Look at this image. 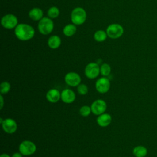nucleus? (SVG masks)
Returning a JSON list of instances; mask_svg holds the SVG:
<instances>
[{
    "mask_svg": "<svg viewBox=\"0 0 157 157\" xmlns=\"http://www.w3.org/2000/svg\"><path fill=\"white\" fill-rule=\"evenodd\" d=\"M107 36L111 39H115L120 37L124 33L123 26L118 23L110 24L106 29Z\"/></svg>",
    "mask_w": 157,
    "mask_h": 157,
    "instance_id": "nucleus-5",
    "label": "nucleus"
},
{
    "mask_svg": "<svg viewBox=\"0 0 157 157\" xmlns=\"http://www.w3.org/2000/svg\"><path fill=\"white\" fill-rule=\"evenodd\" d=\"M77 90L80 95H86L88 92V88L86 85L80 83L77 86Z\"/></svg>",
    "mask_w": 157,
    "mask_h": 157,
    "instance_id": "nucleus-24",
    "label": "nucleus"
},
{
    "mask_svg": "<svg viewBox=\"0 0 157 157\" xmlns=\"http://www.w3.org/2000/svg\"><path fill=\"white\" fill-rule=\"evenodd\" d=\"M147 153V148L143 145L136 146L132 150V154L136 157H145Z\"/></svg>",
    "mask_w": 157,
    "mask_h": 157,
    "instance_id": "nucleus-17",
    "label": "nucleus"
},
{
    "mask_svg": "<svg viewBox=\"0 0 157 157\" xmlns=\"http://www.w3.org/2000/svg\"><path fill=\"white\" fill-rule=\"evenodd\" d=\"M91 112L95 115H99L105 113L107 109V103L106 102L101 99L95 100L91 104Z\"/></svg>",
    "mask_w": 157,
    "mask_h": 157,
    "instance_id": "nucleus-7",
    "label": "nucleus"
},
{
    "mask_svg": "<svg viewBox=\"0 0 157 157\" xmlns=\"http://www.w3.org/2000/svg\"><path fill=\"white\" fill-rule=\"evenodd\" d=\"M91 112V107H89L88 105H83L82 107H80L79 110V113L81 116L86 117L90 115V114Z\"/></svg>",
    "mask_w": 157,
    "mask_h": 157,
    "instance_id": "nucleus-23",
    "label": "nucleus"
},
{
    "mask_svg": "<svg viewBox=\"0 0 157 157\" xmlns=\"http://www.w3.org/2000/svg\"><path fill=\"white\" fill-rule=\"evenodd\" d=\"M34 29L28 24L20 23L15 28V36L22 41H27L31 39L34 36Z\"/></svg>",
    "mask_w": 157,
    "mask_h": 157,
    "instance_id": "nucleus-1",
    "label": "nucleus"
},
{
    "mask_svg": "<svg viewBox=\"0 0 157 157\" xmlns=\"http://www.w3.org/2000/svg\"><path fill=\"white\" fill-rule=\"evenodd\" d=\"M10 84L7 81H4L0 85V92L1 94H7L10 90Z\"/></svg>",
    "mask_w": 157,
    "mask_h": 157,
    "instance_id": "nucleus-22",
    "label": "nucleus"
},
{
    "mask_svg": "<svg viewBox=\"0 0 157 157\" xmlns=\"http://www.w3.org/2000/svg\"><path fill=\"white\" fill-rule=\"evenodd\" d=\"M61 44V38L56 35H53L50 36L47 41V44L48 47L52 49L58 48Z\"/></svg>",
    "mask_w": 157,
    "mask_h": 157,
    "instance_id": "nucleus-15",
    "label": "nucleus"
},
{
    "mask_svg": "<svg viewBox=\"0 0 157 157\" xmlns=\"http://www.w3.org/2000/svg\"><path fill=\"white\" fill-rule=\"evenodd\" d=\"M46 99L51 103H56L61 99V93L56 88H52L47 92Z\"/></svg>",
    "mask_w": 157,
    "mask_h": 157,
    "instance_id": "nucleus-13",
    "label": "nucleus"
},
{
    "mask_svg": "<svg viewBox=\"0 0 157 157\" xmlns=\"http://www.w3.org/2000/svg\"><path fill=\"white\" fill-rule=\"evenodd\" d=\"M64 81L67 85L72 87H75L80 84L81 77L77 72H69L65 75Z\"/></svg>",
    "mask_w": 157,
    "mask_h": 157,
    "instance_id": "nucleus-10",
    "label": "nucleus"
},
{
    "mask_svg": "<svg viewBox=\"0 0 157 157\" xmlns=\"http://www.w3.org/2000/svg\"><path fill=\"white\" fill-rule=\"evenodd\" d=\"M111 72V67L107 63H103L100 66V74L103 77H108Z\"/></svg>",
    "mask_w": 157,
    "mask_h": 157,
    "instance_id": "nucleus-20",
    "label": "nucleus"
},
{
    "mask_svg": "<svg viewBox=\"0 0 157 157\" xmlns=\"http://www.w3.org/2000/svg\"><path fill=\"white\" fill-rule=\"evenodd\" d=\"M1 124L3 131L7 134H13L17 129V122L10 118L4 119Z\"/></svg>",
    "mask_w": 157,
    "mask_h": 157,
    "instance_id": "nucleus-11",
    "label": "nucleus"
},
{
    "mask_svg": "<svg viewBox=\"0 0 157 157\" xmlns=\"http://www.w3.org/2000/svg\"><path fill=\"white\" fill-rule=\"evenodd\" d=\"M75 98L76 96L75 93L69 88H65L61 93V99L66 104L72 103Z\"/></svg>",
    "mask_w": 157,
    "mask_h": 157,
    "instance_id": "nucleus-12",
    "label": "nucleus"
},
{
    "mask_svg": "<svg viewBox=\"0 0 157 157\" xmlns=\"http://www.w3.org/2000/svg\"><path fill=\"white\" fill-rule=\"evenodd\" d=\"M3 121H4V120H3L2 118H0V123H1V124H2V123Z\"/></svg>",
    "mask_w": 157,
    "mask_h": 157,
    "instance_id": "nucleus-28",
    "label": "nucleus"
},
{
    "mask_svg": "<svg viewBox=\"0 0 157 157\" xmlns=\"http://www.w3.org/2000/svg\"><path fill=\"white\" fill-rule=\"evenodd\" d=\"M0 102H1L0 109H2L4 106V98H3V96L2 94L0 96Z\"/></svg>",
    "mask_w": 157,
    "mask_h": 157,
    "instance_id": "nucleus-26",
    "label": "nucleus"
},
{
    "mask_svg": "<svg viewBox=\"0 0 157 157\" xmlns=\"http://www.w3.org/2000/svg\"><path fill=\"white\" fill-rule=\"evenodd\" d=\"M47 15L50 18H55L59 15V10L55 6L51 7L47 11Z\"/></svg>",
    "mask_w": 157,
    "mask_h": 157,
    "instance_id": "nucleus-21",
    "label": "nucleus"
},
{
    "mask_svg": "<svg viewBox=\"0 0 157 157\" xmlns=\"http://www.w3.org/2000/svg\"><path fill=\"white\" fill-rule=\"evenodd\" d=\"M110 87V82L107 77H102L98 78L95 83L96 91L101 94L106 93L109 91Z\"/></svg>",
    "mask_w": 157,
    "mask_h": 157,
    "instance_id": "nucleus-8",
    "label": "nucleus"
},
{
    "mask_svg": "<svg viewBox=\"0 0 157 157\" xmlns=\"http://www.w3.org/2000/svg\"><path fill=\"white\" fill-rule=\"evenodd\" d=\"M71 19L73 24L75 25H81L86 21V12L82 7H75L72 10Z\"/></svg>",
    "mask_w": 157,
    "mask_h": 157,
    "instance_id": "nucleus-2",
    "label": "nucleus"
},
{
    "mask_svg": "<svg viewBox=\"0 0 157 157\" xmlns=\"http://www.w3.org/2000/svg\"><path fill=\"white\" fill-rule=\"evenodd\" d=\"M0 157H11V156H9L8 154H7V153H2V154L1 155Z\"/></svg>",
    "mask_w": 157,
    "mask_h": 157,
    "instance_id": "nucleus-27",
    "label": "nucleus"
},
{
    "mask_svg": "<svg viewBox=\"0 0 157 157\" xmlns=\"http://www.w3.org/2000/svg\"><path fill=\"white\" fill-rule=\"evenodd\" d=\"M77 28L74 24H67L63 28V33L67 37H71L75 34Z\"/></svg>",
    "mask_w": 157,
    "mask_h": 157,
    "instance_id": "nucleus-18",
    "label": "nucleus"
},
{
    "mask_svg": "<svg viewBox=\"0 0 157 157\" xmlns=\"http://www.w3.org/2000/svg\"><path fill=\"white\" fill-rule=\"evenodd\" d=\"M2 26L6 29L15 28L18 25V19L16 16L9 13L5 15L1 19Z\"/></svg>",
    "mask_w": 157,
    "mask_h": 157,
    "instance_id": "nucleus-9",
    "label": "nucleus"
},
{
    "mask_svg": "<svg viewBox=\"0 0 157 157\" xmlns=\"http://www.w3.org/2000/svg\"><path fill=\"white\" fill-rule=\"evenodd\" d=\"M107 33L103 30H98L94 34V39L96 41L101 42L107 39Z\"/></svg>",
    "mask_w": 157,
    "mask_h": 157,
    "instance_id": "nucleus-19",
    "label": "nucleus"
},
{
    "mask_svg": "<svg viewBox=\"0 0 157 157\" xmlns=\"http://www.w3.org/2000/svg\"><path fill=\"white\" fill-rule=\"evenodd\" d=\"M29 17L34 21H39L43 18V11L40 8L34 7L29 12Z\"/></svg>",
    "mask_w": 157,
    "mask_h": 157,
    "instance_id": "nucleus-16",
    "label": "nucleus"
},
{
    "mask_svg": "<svg viewBox=\"0 0 157 157\" xmlns=\"http://www.w3.org/2000/svg\"><path fill=\"white\" fill-rule=\"evenodd\" d=\"M54 28V23L52 20L49 17H43L39 20L37 28L39 31L43 35L50 34Z\"/></svg>",
    "mask_w": 157,
    "mask_h": 157,
    "instance_id": "nucleus-3",
    "label": "nucleus"
},
{
    "mask_svg": "<svg viewBox=\"0 0 157 157\" xmlns=\"http://www.w3.org/2000/svg\"><path fill=\"white\" fill-rule=\"evenodd\" d=\"M100 74V66L98 63L91 62L88 63L85 68V75L90 79H94L98 77Z\"/></svg>",
    "mask_w": 157,
    "mask_h": 157,
    "instance_id": "nucleus-6",
    "label": "nucleus"
},
{
    "mask_svg": "<svg viewBox=\"0 0 157 157\" xmlns=\"http://www.w3.org/2000/svg\"><path fill=\"white\" fill-rule=\"evenodd\" d=\"M98 124L101 127H107L112 122V117L109 113H104L98 116L96 118Z\"/></svg>",
    "mask_w": 157,
    "mask_h": 157,
    "instance_id": "nucleus-14",
    "label": "nucleus"
},
{
    "mask_svg": "<svg viewBox=\"0 0 157 157\" xmlns=\"http://www.w3.org/2000/svg\"><path fill=\"white\" fill-rule=\"evenodd\" d=\"M23 155L19 151V152H15L12 154L11 157H23Z\"/></svg>",
    "mask_w": 157,
    "mask_h": 157,
    "instance_id": "nucleus-25",
    "label": "nucleus"
},
{
    "mask_svg": "<svg viewBox=\"0 0 157 157\" xmlns=\"http://www.w3.org/2000/svg\"><path fill=\"white\" fill-rule=\"evenodd\" d=\"M37 147L36 144L28 140L22 141L18 147L19 151L23 156H30L33 155L36 151Z\"/></svg>",
    "mask_w": 157,
    "mask_h": 157,
    "instance_id": "nucleus-4",
    "label": "nucleus"
}]
</instances>
